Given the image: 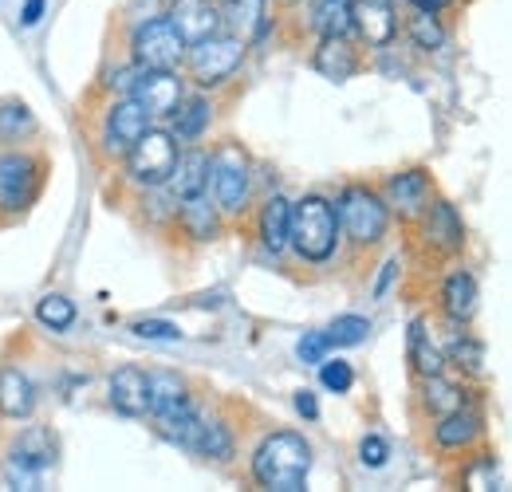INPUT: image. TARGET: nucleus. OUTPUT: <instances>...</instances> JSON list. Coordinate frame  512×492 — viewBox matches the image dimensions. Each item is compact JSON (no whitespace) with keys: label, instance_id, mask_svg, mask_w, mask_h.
I'll use <instances>...</instances> for the list:
<instances>
[{"label":"nucleus","instance_id":"41","mask_svg":"<svg viewBox=\"0 0 512 492\" xmlns=\"http://www.w3.org/2000/svg\"><path fill=\"white\" fill-rule=\"evenodd\" d=\"M44 12H48V0H24V8H20V24H24V28H36V24L44 20Z\"/></svg>","mask_w":512,"mask_h":492},{"label":"nucleus","instance_id":"18","mask_svg":"<svg viewBox=\"0 0 512 492\" xmlns=\"http://www.w3.org/2000/svg\"><path fill=\"white\" fill-rule=\"evenodd\" d=\"M107 402L123 418H146V370L142 367H119L107 382Z\"/></svg>","mask_w":512,"mask_h":492},{"label":"nucleus","instance_id":"30","mask_svg":"<svg viewBox=\"0 0 512 492\" xmlns=\"http://www.w3.org/2000/svg\"><path fill=\"white\" fill-rule=\"evenodd\" d=\"M312 28L320 36H351V0H316Z\"/></svg>","mask_w":512,"mask_h":492},{"label":"nucleus","instance_id":"11","mask_svg":"<svg viewBox=\"0 0 512 492\" xmlns=\"http://www.w3.org/2000/svg\"><path fill=\"white\" fill-rule=\"evenodd\" d=\"M414 225H418V245L426 248L434 260H449V256H457L461 245H465L461 213H457L449 201H442V197H434L430 209H426Z\"/></svg>","mask_w":512,"mask_h":492},{"label":"nucleus","instance_id":"12","mask_svg":"<svg viewBox=\"0 0 512 492\" xmlns=\"http://www.w3.org/2000/svg\"><path fill=\"white\" fill-rule=\"evenodd\" d=\"M182 79L178 71H158V67H138L134 75V87H130V99L142 103L150 111V119H170L174 107L182 103Z\"/></svg>","mask_w":512,"mask_h":492},{"label":"nucleus","instance_id":"35","mask_svg":"<svg viewBox=\"0 0 512 492\" xmlns=\"http://www.w3.org/2000/svg\"><path fill=\"white\" fill-rule=\"evenodd\" d=\"M461 485L473 492H485L497 485V457L493 453H477L465 469H461Z\"/></svg>","mask_w":512,"mask_h":492},{"label":"nucleus","instance_id":"13","mask_svg":"<svg viewBox=\"0 0 512 492\" xmlns=\"http://www.w3.org/2000/svg\"><path fill=\"white\" fill-rule=\"evenodd\" d=\"M351 32L371 52H383L398 36V4L394 0H351Z\"/></svg>","mask_w":512,"mask_h":492},{"label":"nucleus","instance_id":"10","mask_svg":"<svg viewBox=\"0 0 512 492\" xmlns=\"http://www.w3.org/2000/svg\"><path fill=\"white\" fill-rule=\"evenodd\" d=\"M383 201L386 209H390V217H398L402 225H414L430 209V201H434V178H430V170L414 166V170L390 174L383 185Z\"/></svg>","mask_w":512,"mask_h":492},{"label":"nucleus","instance_id":"16","mask_svg":"<svg viewBox=\"0 0 512 492\" xmlns=\"http://www.w3.org/2000/svg\"><path fill=\"white\" fill-rule=\"evenodd\" d=\"M174 225H178L182 237H190V241H197V245H205V241H213V237L221 233V209L209 201V193H197V197L178 201V209H174Z\"/></svg>","mask_w":512,"mask_h":492},{"label":"nucleus","instance_id":"25","mask_svg":"<svg viewBox=\"0 0 512 492\" xmlns=\"http://www.w3.org/2000/svg\"><path fill=\"white\" fill-rule=\"evenodd\" d=\"M213 123V103L205 99V95H193L186 99L182 95V103L174 107V115H170V134L178 138V142H197L205 130Z\"/></svg>","mask_w":512,"mask_h":492},{"label":"nucleus","instance_id":"37","mask_svg":"<svg viewBox=\"0 0 512 492\" xmlns=\"http://www.w3.org/2000/svg\"><path fill=\"white\" fill-rule=\"evenodd\" d=\"M130 331H134L138 339H150V343H178V339H182V327L170 323V319H138Z\"/></svg>","mask_w":512,"mask_h":492},{"label":"nucleus","instance_id":"28","mask_svg":"<svg viewBox=\"0 0 512 492\" xmlns=\"http://www.w3.org/2000/svg\"><path fill=\"white\" fill-rule=\"evenodd\" d=\"M406 355H410V367H414L418 378H426V374H446V355L430 343V331H426L422 319L410 323V347H406Z\"/></svg>","mask_w":512,"mask_h":492},{"label":"nucleus","instance_id":"8","mask_svg":"<svg viewBox=\"0 0 512 492\" xmlns=\"http://www.w3.org/2000/svg\"><path fill=\"white\" fill-rule=\"evenodd\" d=\"M186 40L178 36V28L162 16H150V20H138L134 32H130V63L138 67H158V71H178L186 60Z\"/></svg>","mask_w":512,"mask_h":492},{"label":"nucleus","instance_id":"6","mask_svg":"<svg viewBox=\"0 0 512 492\" xmlns=\"http://www.w3.org/2000/svg\"><path fill=\"white\" fill-rule=\"evenodd\" d=\"M178 150H182V142L170 130L150 126L123 154V178L134 189H142V193L146 189H162L166 178H170V170H174V162H178Z\"/></svg>","mask_w":512,"mask_h":492},{"label":"nucleus","instance_id":"20","mask_svg":"<svg viewBox=\"0 0 512 492\" xmlns=\"http://www.w3.org/2000/svg\"><path fill=\"white\" fill-rule=\"evenodd\" d=\"M481 414H473L469 406H461V410H453L446 418H438V426H434V445L442 449V453H469L477 441H481Z\"/></svg>","mask_w":512,"mask_h":492},{"label":"nucleus","instance_id":"34","mask_svg":"<svg viewBox=\"0 0 512 492\" xmlns=\"http://www.w3.org/2000/svg\"><path fill=\"white\" fill-rule=\"evenodd\" d=\"M36 319L48 327V331H67L71 323H75V304L60 296V292H48V296H40V304H36Z\"/></svg>","mask_w":512,"mask_h":492},{"label":"nucleus","instance_id":"14","mask_svg":"<svg viewBox=\"0 0 512 492\" xmlns=\"http://www.w3.org/2000/svg\"><path fill=\"white\" fill-rule=\"evenodd\" d=\"M166 20L178 28V36L186 44H197V40H209V36L225 32V16H221L217 0H170Z\"/></svg>","mask_w":512,"mask_h":492},{"label":"nucleus","instance_id":"23","mask_svg":"<svg viewBox=\"0 0 512 492\" xmlns=\"http://www.w3.org/2000/svg\"><path fill=\"white\" fill-rule=\"evenodd\" d=\"M221 4V16H225V32L241 36L245 44H253L264 36L268 28V0H217Z\"/></svg>","mask_w":512,"mask_h":492},{"label":"nucleus","instance_id":"26","mask_svg":"<svg viewBox=\"0 0 512 492\" xmlns=\"http://www.w3.org/2000/svg\"><path fill=\"white\" fill-rule=\"evenodd\" d=\"M461 406H469V398H465V390L457 382H449L446 374H426L422 378V410L434 422L453 414V410H461Z\"/></svg>","mask_w":512,"mask_h":492},{"label":"nucleus","instance_id":"32","mask_svg":"<svg viewBox=\"0 0 512 492\" xmlns=\"http://www.w3.org/2000/svg\"><path fill=\"white\" fill-rule=\"evenodd\" d=\"M406 32H410L414 48H422V52H438V48L446 44V28H442V16H430V12H414V8H410Z\"/></svg>","mask_w":512,"mask_h":492},{"label":"nucleus","instance_id":"27","mask_svg":"<svg viewBox=\"0 0 512 492\" xmlns=\"http://www.w3.org/2000/svg\"><path fill=\"white\" fill-rule=\"evenodd\" d=\"M36 115L28 111V103H20V99H4L0 103V142L4 146H24L28 138H36Z\"/></svg>","mask_w":512,"mask_h":492},{"label":"nucleus","instance_id":"43","mask_svg":"<svg viewBox=\"0 0 512 492\" xmlns=\"http://www.w3.org/2000/svg\"><path fill=\"white\" fill-rule=\"evenodd\" d=\"M414 12H430V16H442V12H449L453 8V0H406Z\"/></svg>","mask_w":512,"mask_h":492},{"label":"nucleus","instance_id":"1","mask_svg":"<svg viewBox=\"0 0 512 492\" xmlns=\"http://www.w3.org/2000/svg\"><path fill=\"white\" fill-rule=\"evenodd\" d=\"M312 473V445L292 430L268 433L253 453V481L272 492H304Z\"/></svg>","mask_w":512,"mask_h":492},{"label":"nucleus","instance_id":"19","mask_svg":"<svg viewBox=\"0 0 512 492\" xmlns=\"http://www.w3.org/2000/svg\"><path fill=\"white\" fill-rule=\"evenodd\" d=\"M205 182H209V150H178V162H174V170H170V178H166V193L174 197V201H186V197H197V193H205Z\"/></svg>","mask_w":512,"mask_h":492},{"label":"nucleus","instance_id":"40","mask_svg":"<svg viewBox=\"0 0 512 492\" xmlns=\"http://www.w3.org/2000/svg\"><path fill=\"white\" fill-rule=\"evenodd\" d=\"M134 75H138V63H130V67H119V71H111V79H107V91H115V95H130V87H134Z\"/></svg>","mask_w":512,"mask_h":492},{"label":"nucleus","instance_id":"2","mask_svg":"<svg viewBox=\"0 0 512 492\" xmlns=\"http://www.w3.org/2000/svg\"><path fill=\"white\" fill-rule=\"evenodd\" d=\"M205 193H213L209 201L221 209V217H241L249 209V201H253V162H249L241 142L225 138L209 150Z\"/></svg>","mask_w":512,"mask_h":492},{"label":"nucleus","instance_id":"21","mask_svg":"<svg viewBox=\"0 0 512 492\" xmlns=\"http://www.w3.org/2000/svg\"><path fill=\"white\" fill-rule=\"evenodd\" d=\"M288 225H292V201L284 193H272L256 213V237L268 256H280L288 248Z\"/></svg>","mask_w":512,"mask_h":492},{"label":"nucleus","instance_id":"42","mask_svg":"<svg viewBox=\"0 0 512 492\" xmlns=\"http://www.w3.org/2000/svg\"><path fill=\"white\" fill-rule=\"evenodd\" d=\"M292 402H296V414H304L308 422H316V418H320V406H316V394H312V390H296V398H292Z\"/></svg>","mask_w":512,"mask_h":492},{"label":"nucleus","instance_id":"22","mask_svg":"<svg viewBox=\"0 0 512 492\" xmlns=\"http://www.w3.org/2000/svg\"><path fill=\"white\" fill-rule=\"evenodd\" d=\"M32 410H36V386H32V378L24 374L20 367H0V418H8V422H24V418H32Z\"/></svg>","mask_w":512,"mask_h":492},{"label":"nucleus","instance_id":"17","mask_svg":"<svg viewBox=\"0 0 512 492\" xmlns=\"http://www.w3.org/2000/svg\"><path fill=\"white\" fill-rule=\"evenodd\" d=\"M477 300H481V292H477V280H473V272H449L446 280H442V292H438V308L446 315L453 327H465L473 315H477Z\"/></svg>","mask_w":512,"mask_h":492},{"label":"nucleus","instance_id":"4","mask_svg":"<svg viewBox=\"0 0 512 492\" xmlns=\"http://www.w3.org/2000/svg\"><path fill=\"white\" fill-rule=\"evenodd\" d=\"M331 205H335L339 237H347L355 248H375L390 229V209L383 193L371 185H347Z\"/></svg>","mask_w":512,"mask_h":492},{"label":"nucleus","instance_id":"38","mask_svg":"<svg viewBox=\"0 0 512 492\" xmlns=\"http://www.w3.org/2000/svg\"><path fill=\"white\" fill-rule=\"evenodd\" d=\"M359 461H363L367 469H383L386 461H390V445H386V437L367 433V437L359 441Z\"/></svg>","mask_w":512,"mask_h":492},{"label":"nucleus","instance_id":"36","mask_svg":"<svg viewBox=\"0 0 512 492\" xmlns=\"http://www.w3.org/2000/svg\"><path fill=\"white\" fill-rule=\"evenodd\" d=\"M316 367H320L323 390H331V394H347L355 386V370H351V363H343V359H320Z\"/></svg>","mask_w":512,"mask_h":492},{"label":"nucleus","instance_id":"15","mask_svg":"<svg viewBox=\"0 0 512 492\" xmlns=\"http://www.w3.org/2000/svg\"><path fill=\"white\" fill-rule=\"evenodd\" d=\"M312 67L331 83H347L351 75H359V48L351 44V36H320V48L312 52Z\"/></svg>","mask_w":512,"mask_h":492},{"label":"nucleus","instance_id":"5","mask_svg":"<svg viewBox=\"0 0 512 492\" xmlns=\"http://www.w3.org/2000/svg\"><path fill=\"white\" fill-rule=\"evenodd\" d=\"M44 174H48V162L24 146H8L0 154V217L16 221L24 217L40 189H44Z\"/></svg>","mask_w":512,"mask_h":492},{"label":"nucleus","instance_id":"33","mask_svg":"<svg viewBox=\"0 0 512 492\" xmlns=\"http://www.w3.org/2000/svg\"><path fill=\"white\" fill-rule=\"evenodd\" d=\"M367 335H371V323H367L363 315H339V319H331L327 331H323V339H327L331 351H335V347H359V343H367Z\"/></svg>","mask_w":512,"mask_h":492},{"label":"nucleus","instance_id":"39","mask_svg":"<svg viewBox=\"0 0 512 492\" xmlns=\"http://www.w3.org/2000/svg\"><path fill=\"white\" fill-rule=\"evenodd\" d=\"M327 351H331V347H327L323 331H304V339L296 343V359H300V363H312V367H316L320 359H327Z\"/></svg>","mask_w":512,"mask_h":492},{"label":"nucleus","instance_id":"31","mask_svg":"<svg viewBox=\"0 0 512 492\" xmlns=\"http://www.w3.org/2000/svg\"><path fill=\"white\" fill-rule=\"evenodd\" d=\"M442 355H446V363L469 370V374H481V370H485V343H481V339H473V335H465V331L449 339Z\"/></svg>","mask_w":512,"mask_h":492},{"label":"nucleus","instance_id":"24","mask_svg":"<svg viewBox=\"0 0 512 492\" xmlns=\"http://www.w3.org/2000/svg\"><path fill=\"white\" fill-rule=\"evenodd\" d=\"M8 457L20 461V465H28V469H36V473L44 477V473L56 465V437L44 430V426H28V430L12 441Z\"/></svg>","mask_w":512,"mask_h":492},{"label":"nucleus","instance_id":"29","mask_svg":"<svg viewBox=\"0 0 512 492\" xmlns=\"http://www.w3.org/2000/svg\"><path fill=\"white\" fill-rule=\"evenodd\" d=\"M193 453L197 457H209V461H229L233 457V430L221 418H205L197 441H193Z\"/></svg>","mask_w":512,"mask_h":492},{"label":"nucleus","instance_id":"3","mask_svg":"<svg viewBox=\"0 0 512 492\" xmlns=\"http://www.w3.org/2000/svg\"><path fill=\"white\" fill-rule=\"evenodd\" d=\"M288 245L296 248L300 260L308 264H327L339 248V221H335V205L308 193L292 205V225H288Z\"/></svg>","mask_w":512,"mask_h":492},{"label":"nucleus","instance_id":"9","mask_svg":"<svg viewBox=\"0 0 512 492\" xmlns=\"http://www.w3.org/2000/svg\"><path fill=\"white\" fill-rule=\"evenodd\" d=\"M154 126L150 111L142 103H134L130 95H119L107 111H103V123H99V150L107 158H123L130 146Z\"/></svg>","mask_w":512,"mask_h":492},{"label":"nucleus","instance_id":"7","mask_svg":"<svg viewBox=\"0 0 512 492\" xmlns=\"http://www.w3.org/2000/svg\"><path fill=\"white\" fill-rule=\"evenodd\" d=\"M245 52H249V44L241 40V36H233V32H217V36H209V40H197L186 48V71H190V79L197 87H225L237 71H241V63H245Z\"/></svg>","mask_w":512,"mask_h":492}]
</instances>
